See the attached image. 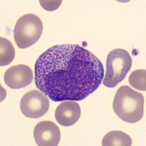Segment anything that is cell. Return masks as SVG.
Wrapping results in <instances>:
<instances>
[{
  "label": "cell",
  "mask_w": 146,
  "mask_h": 146,
  "mask_svg": "<svg viewBox=\"0 0 146 146\" xmlns=\"http://www.w3.org/2000/svg\"><path fill=\"white\" fill-rule=\"evenodd\" d=\"M104 72L101 62L88 50L77 44L56 45L37 59L35 80L53 101H80L98 88Z\"/></svg>",
  "instance_id": "1"
},
{
  "label": "cell",
  "mask_w": 146,
  "mask_h": 146,
  "mask_svg": "<svg viewBox=\"0 0 146 146\" xmlns=\"http://www.w3.org/2000/svg\"><path fill=\"white\" fill-rule=\"evenodd\" d=\"M143 96L128 86L121 87L114 98L115 113L126 122L134 123L141 120L144 113Z\"/></svg>",
  "instance_id": "2"
},
{
  "label": "cell",
  "mask_w": 146,
  "mask_h": 146,
  "mask_svg": "<svg viewBox=\"0 0 146 146\" xmlns=\"http://www.w3.org/2000/svg\"><path fill=\"white\" fill-rule=\"evenodd\" d=\"M132 65V59L126 50L115 49L107 56L106 72L103 84L105 86L113 88L125 78Z\"/></svg>",
  "instance_id": "3"
},
{
  "label": "cell",
  "mask_w": 146,
  "mask_h": 146,
  "mask_svg": "<svg viewBox=\"0 0 146 146\" xmlns=\"http://www.w3.org/2000/svg\"><path fill=\"white\" fill-rule=\"evenodd\" d=\"M43 30V24L39 17L31 13L23 15L14 28L15 43L21 49L27 48L38 41Z\"/></svg>",
  "instance_id": "4"
},
{
  "label": "cell",
  "mask_w": 146,
  "mask_h": 146,
  "mask_svg": "<svg viewBox=\"0 0 146 146\" xmlns=\"http://www.w3.org/2000/svg\"><path fill=\"white\" fill-rule=\"evenodd\" d=\"M20 106L21 111L24 115L31 118H38L47 113L50 103L44 94L33 90L23 96Z\"/></svg>",
  "instance_id": "5"
},
{
  "label": "cell",
  "mask_w": 146,
  "mask_h": 146,
  "mask_svg": "<svg viewBox=\"0 0 146 146\" xmlns=\"http://www.w3.org/2000/svg\"><path fill=\"white\" fill-rule=\"evenodd\" d=\"M34 137L38 146H57L60 140V131L53 122L41 121L36 125Z\"/></svg>",
  "instance_id": "6"
},
{
  "label": "cell",
  "mask_w": 146,
  "mask_h": 146,
  "mask_svg": "<svg viewBox=\"0 0 146 146\" xmlns=\"http://www.w3.org/2000/svg\"><path fill=\"white\" fill-rule=\"evenodd\" d=\"M33 74L30 68L20 64L10 68L6 71L4 80L6 84L11 88L18 89L30 84Z\"/></svg>",
  "instance_id": "7"
},
{
  "label": "cell",
  "mask_w": 146,
  "mask_h": 146,
  "mask_svg": "<svg viewBox=\"0 0 146 146\" xmlns=\"http://www.w3.org/2000/svg\"><path fill=\"white\" fill-rule=\"evenodd\" d=\"M81 115L80 105L72 100L61 103L55 112L56 120L64 126L73 125L79 120Z\"/></svg>",
  "instance_id": "8"
},
{
  "label": "cell",
  "mask_w": 146,
  "mask_h": 146,
  "mask_svg": "<svg viewBox=\"0 0 146 146\" xmlns=\"http://www.w3.org/2000/svg\"><path fill=\"white\" fill-rule=\"evenodd\" d=\"M132 141L130 136L122 131H114L106 134L102 140L103 146H131Z\"/></svg>",
  "instance_id": "9"
},
{
  "label": "cell",
  "mask_w": 146,
  "mask_h": 146,
  "mask_svg": "<svg viewBox=\"0 0 146 146\" xmlns=\"http://www.w3.org/2000/svg\"><path fill=\"white\" fill-rule=\"evenodd\" d=\"M0 64L7 65L13 60L15 55V49L11 42L5 38H0Z\"/></svg>",
  "instance_id": "10"
},
{
  "label": "cell",
  "mask_w": 146,
  "mask_h": 146,
  "mask_svg": "<svg viewBox=\"0 0 146 146\" xmlns=\"http://www.w3.org/2000/svg\"><path fill=\"white\" fill-rule=\"evenodd\" d=\"M133 88L141 91H146V70H139L132 72L129 79Z\"/></svg>",
  "instance_id": "11"
},
{
  "label": "cell",
  "mask_w": 146,
  "mask_h": 146,
  "mask_svg": "<svg viewBox=\"0 0 146 146\" xmlns=\"http://www.w3.org/2000/svg\"><path fill=\"white\" fill-rule=\"evenodd\" d=\"M41 5L47 11H52L55 10L61 4V1H39Z\"/></svg>",
  "instance_id": "12"
}]
</instances>
